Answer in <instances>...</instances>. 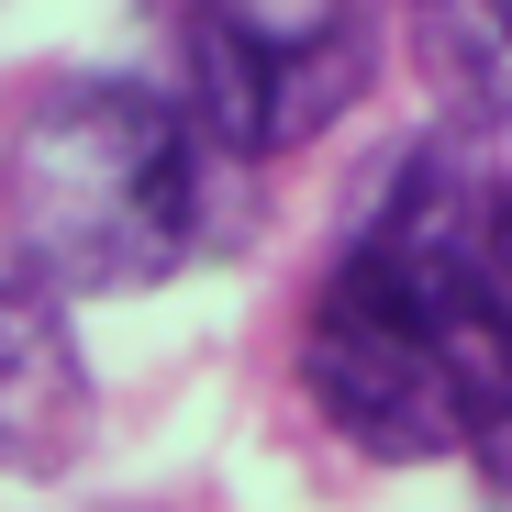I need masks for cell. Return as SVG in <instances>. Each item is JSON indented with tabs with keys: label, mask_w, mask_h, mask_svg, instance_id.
Masks as SVG:
<instances>
[{
	"label": "cell",
	"mask_w": 512,
	"mask_h": 512,
	"mask_svg": "<svg viewBox=\"0 0 512 512\" xmlns=\"http://www.w3.org/2000/svg\"><path fill=\"white\" fill-rule=\"evenodd\" d=\"M234 167L190 134V112L145 78H56L12 123L0 156V245L56 290V301H112L156 290L190 256L234 245Z\"/></svg>",
	"instance_id": "obj_2"
},
{
	"label": "cell",
	"mask_w": 512,
	"mask_h": 512,
	"mask_svg": "<svg viewBox=\"0 0 512 512\" xmlns=\"http://www.w3.org/2000/svg\"><path fill=\"white\" fill-rule=\"evenodd\" d=\"M179 101L190 134L223 156V167H268L312 134L346 123V101L368 90V23L357 12H323V0H301V12H268V0H223V12H190L179 23Z\"/></svg>",
	"instance_id": "obj_3"
},
{
	"label": "cell",
	"mask_w": 512,
	"mask_h": 512,
	"mask_svg": "<svg viewBox=\"0 0 512 512\" xmlns=\"http://www.w3.org/2000/svg\"><path fill=\"white\" fill-rule=\"evenodd\" d=\"M423 45H446L435 78H446L479 123L512 101V34H501V12H423Z\"/></svg>",
	"instance_id": "obj_5"
},
{
	"label": "cell",
	"mask_w": 512,
	"mask_h": 512,
	"mask_svg": "<svg viewBox=\"0 0 512 512\" xmlns=\"http://www.w3.org/2000/svg\"><path fill=\"white\" fill-rule=\"evenodd\" d=\"M90 446V357L67 301L0 245V479H56Z\"/></svg>",
	"instance_id": "obj_4"
},
{
	"label": "cell",
	"mask_w": 512,
	"mask_h": 512,
	"mask_svg": "<svg viewBox=\"0 0 512 512\" xmlns=\"http://www.w3.org/2000/svg\"><path fill=\"white\" fill-rule=\"evenodd\" d=\"M490 301H501V323H512V179L490 190Z\"/></svg>",
	"instance_id": "obj_6"
},
{
	"label": "cell",
	"mask_w": 512,
	"mask_h": 512,
	"mask_svg": "<svg viewBox=\"0 0 512 512\" xmlns=\"http://www.w3.org/2000/svg\"><path fill=\"white\" fill-rule=\"evenodd\" d=\"M501 34H512V12H501Z\"/></svg>",
	"instance_id": "obj_7"
},
{
	"label": "cell",
	"mask_w": 512,
	"mask_h": 512,
	"mask_svg": "<svg viewBox=\"0 0 512 512\" xmlns=\"http://www.w3.org/2000/svg\"><path fill=\"white\" fill-rule=\"evenodd\" d=\"M312 412L379 468L479 457L512 490V323L490 301V190L457 145L390 167L301 323Z\"/></svg>",
	"instance_id": "obj_1"
}]
</instances>
